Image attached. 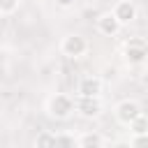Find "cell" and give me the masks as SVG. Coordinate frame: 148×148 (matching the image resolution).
Listing matches in <instances>:
<instances>
[{
    "instance_id": "cell-16",
    "label": "cell",
    "mask_w": 148,
    "mask_h": 148,
    "mask_svg": "<svg viewBox=\"0 0 148 148\" xmlns=\"http://www.w3.org/2000/svg\"><path fill=\"white\" fill-rule=\"evenodd\" d=\"M116 148H130V146H125V143H118V146H116Z\"/></svg>"
},
{
    "instance_id": "cell-2",
    "label": "cell",
    "mask_w": 148,
    "mask_h": 148,
    "mask_svg": "<svg viewBox=\"0 0 148 148\" xmlns=\"http://www.w3.org/2000/svg\"><path fill=\"white\" fill-rule=\"evenodd\" d=\"M123 56L127 60V65H143L148 60V42L143 37H132L130 42H125V49H123Z\"/></svg>"
},
{
    "instance_id": "cell-13",
    "label": "cell",
    "mask_w": 148,
    "mask_h": 148,
    "mask_svg": "<svg viewBox=\"0 0 148 148\" xmlns=\"http://www.w3.org/2000/svg\"><path fill=\"white\" fill-rule=\"evenodd\" d=\"M56 148H74V139L67 134H56Z\"/></svg>"
},
{
    "instance_id": "cell-7",
    "label": "cell",
    "mask_w": 148,
    "mask_h": 148,
    "mask_svg": "<svg viewBox=\"0 0 148 148\" xmlns=\"http://www.w3.org/2000/svg\"><path fill=\"white\" fill-rule=\"evenodd\" d=\"M79 97H102V79L83 76L79 83Z\"/></svg>"
},
{
    "instance_id": "cell-11",
    "label": "cell",
    "mask_w": 148,
    "mask_h": 148,
    "mask_svg": "<svg viewBox=\"0 0 148 148\" xmlns=\"http://www.w3.org/2000/svg\"><path fill=\"white\" fill-rule=\"evenodd\" d=\"M35 148H56V134L51 132H39L35 139Z\"/></svg>"
},
{
    "instance_id": "cell-3",
    "label": "cell",
    "mask_w": 148,
    "mask_h": 148,
    "mask_svg": "<svg viewBox=\"0 0 148 148\" xmlns=\"http://www.w3.org/2000/svg\"><path fill=\"white\" fill-rule=\"evenodd\" d=\"M86 51H88V42L81 35L72 32V35L62 37V42H60V53L67 58H81V56H86Z\"/></svg>"
},
{
    "instance_id": "cell-9",
    "label": "cell",
    "mask_w": 148,
    "mask_h": 148,
    "mask_svg": "<svg viewBox=\"0 0 148 148\" xmlns=\"http://www.w3.org/2000/svg\"><path fill=\"white\" fill-rule=\"evenodd\" d=\"M76 148H104V136L99 132H83L76 139Z\"/></svg>"
},
{
    "instance_id": "cell-6",
    "label": "cell",
    "mask_w": 148,
    "mask_h": 148,
    "mask_svg": "<svg viewBox=\"0 0 148 148\" xmlns=\"http://www.w3.org/2000/svg\"><path fill=\"white\" fill-rule=\"evenodd\" d=\"M111 14L118 18V23H120V25H127V23H132V21L136 18L139 9H136V5H134L132 0H118Z\"/></svg>"
},
{
    "instance_id": "cell-10",
    "label": "cell",
    "mask_w": 148,
    "mask_h": 148,
    "mask_svg": "<svg viewBox=\"0 0 148 148\" xmlns=\"http://www.w3.org/2000/svg\"><path fill=\"white\" fill-rule=\"evenodd\" d=\"M130 130H132V136H139V134H148V116H139L134 123H130L127 125Z\"/></svg>"
},
{
    "instance_id": "cell-14",
    "label": "cell",
    "mask_w": 148,
    "mask_h": 148,
    "mask_svg": "<svg viewBox=\"0 0 148 148\" xmlns=\"http://www.w3.org/2000/svg\"><path fill=\"white\" fill-rule=\"evenodd\" d=\"M130 148H148V134L132 136V141H130Z\"/></svg>"
},
{
    "instance_id": "cell-1",
    "label": "cell",
    "mask_w": 148,
    "mask_h": 148,
    "mask_svg": "<svg viewBox=\"0 0 148 148\" xmlns=\"http://www.w3.org/2000/svg\"><path fill=\"white\" fill-rule=\"evenodd\" d=\"M46 113L53 120H67L74 113V99L65 92H53L46 99Z\"/></svg>"
},
{
    "instance_id": "cell-8",
    "label": "cell",
    "mask_w": 148,
    "mask_h": 148,
    "mask_svg": "<svg viewBox=\"0 0 148 148\" xmlns=\"http://www.w3.org/2000/svg\"><path fill=\"white\" fill-rule=\"evenodd\" d=\"M120 23H118V18L111 14V12H106V14H102L99 18H97V30L104 35V37H116L118 32H120Z\"/></svg>"
},
{
    "instance_id": "cell-12",
    "label": "cell",
    "mask_w": 148,
    "mask_h": 148,
    "mask_svg": "<svg viewBox=\"0 0 148 148\" xmlns=\"http://www.w3.org/2000/svg\"><path fill=\"white\" fill-rule=\"evenodd\" d=\"M21 0H0V16H12L18 9Z\"/></svg>"
},
{
    "instance_id": "cell-5",
    "label": "cell",
    "mask_w": 148,
    "mask_h": 148,
    "mask_svg": "<svg viewBox=\"0 0 148 148\" xmlns=\"http://www.w3.org/2000/svg\"><path fill=\"white\" fill-rule=\"evenodd\" d=\"M102 97H79L74 102V111L83 118H97L102 113Z\"/></svg>"
},
{
    "instance_id": "cell-4",
    "label": "cell",
    "mask_w": 148,
    "mask_h": 148,
    "mask_svg": "<svg viewBox=\"0 0 148 148\" xmlns=\"http://www.w3.org/2000/svg\"><path fill=\"white\" fill-rule=\"evenodd\" d=\"M113 113H116V120H118V123L130 125V123H134L143 111H141L139 102H134V99H123V102H118V104H116Z\"/></svg>"
},
{
    "instance_id": "cell-15",
    "label": "cell",
    "mask_w": 148,
    "mask_h": 148,
    "mask_svg": "<svg viewBox=\"0 0 148 148\" xmlns=\"http://www.w3.org/2000/svg\"><path fill=\"white\" fill-rule=\"evenodd\" d=\"M56 5H58V7H62V9H67V7H72V5H74V0H56Z\"/></svg>"
}]
</instances>
